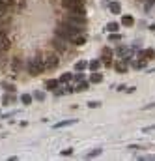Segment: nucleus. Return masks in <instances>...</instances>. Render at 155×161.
Wrapping results in <instances>:
<instances>
[{"instance_id":"nucleus-1","label":"nucleus","mask_w":155,"mask_h":161,"mask_svg":"<svg viewBox=\"0 0 155 161\" xmlns=\"http://www.w3.org/2000/svg\"><path fill=\"white\" fill-rule=\"evenodd\" d=\"M77 34H81V30L79 28H73V26L65 25V23H60L58 28H56V36L64 38V39H73Z\"/></svg>"},{"instance_id":"nucleus-2","label":"nucleus","mask_w":155,"mask_h":161,"mask_svg":"<svg viewBox=\"0 0 155 161\" xmlns=\"http://www.w3.org/2000/svg\"><path fill=\"white\" fill-rule=\"evenodd\" d=\"M26 69L30 75H34V77H38V75L43 73V69H45V64H43V58H30L28 64H26Z\"/></svg>"},{"instance_id":"nucleus-3","label":"nucleus","mask_w":155,"mask_h":161,"mask_svg":"<svg viewBox=\"0 0 155 161\" xmlns=\"http://www.w3.org/2000/svg\"><path fill=\"white\" fill-rule=\"evenodd\" d=\"M64 23L65 25H69V26H73V28H79L81 32L86 28V19L82 17V15H75V13H71V15H68L64 19Z\"/></svg>"},{"instance_id":"nucleus-4","label":"nucleus","mask_w":155,"mask_h":161,"mask_svg":"<svg viewBox=\"0 0 155 161\" xmlns=\"http://www.w3.org/2000/svg\"><path fill=\"white\" fill-rule=\"evenodd\" d=\"M43 64H45V69H56L58 64H60V58L58 55H43Z\"/></svg>"},{"instance_id":"nucleus-5","label":"nucleus","mask_w":155,"mask_h":161,"mask_svg":"<svg viewBox=\"0 0 155 161\" xmlns=\"http://www.w3.org/2000/svg\"><path fill=\"white\" fill-rule=\"evenodd\" d=\"M68 9H69L71 13H75V15H82V17L86 15V9H84V2H73V4H71V6H69Z\"/></svg>"},{"instance_id":"nucleus-6","label":"nucleus","mask_w":155,"mask_h":161,"mask_svg":"<svg viewBox=\"0 0 155 161\" xmlns=\"http://www.w3.org/2000/svg\"><path fill=\"white\" fill-rule=\"evenodd\" d=\"M9 45H12V41H9V38L6 36V32H2L0 30V51H8L9 49Z\"/></svg>"},{"instance_id":"nucleus-7","label":"nucleus","mask_w":155,"mask_h":161,"mask_svg":"<svg viewBox=\"0 0 155 161\" xmlns=\"http://www.w3.org/2000/svg\"><path fill=\"white\" fill-rule=\"evenodd\" d=\"M52 45H54V49H58V51H65V39L58 36L56 39L52 41Z\"/></svg>"},{"instance_id":"nucleus-8","label":"nucleus","mask_w":155,"mask_h":161,"mask_svg":"<svg viewBox=\"0 0 155 161\" xmlns=\"http://www.w3.org/2000/svg\"><path fill=\"white\" fill-rule=\"evenodd\" d=\"M153 55H155V52H153L151 49H148V51H140V52H138V60H148V58H153Z\"/></svg>"},{"instance_id":"nucleus-9","label":"nucleus","mask_w":155,"mask_h":161,"mask_svg":"<svg viewBox=\"0 0 155 161\" xmlns=\"http://www.w3.org/2000/svg\"><path fill=\"white\" fill-rule=\"evenodd\" d=\"M88 88H90V81H81V82L75 86V92H84V90H88Z\"/></svg>"},{"instance_id":"nucleus-10","label":"nucleus","mask_w":155,"mask_h":161,"mask_svg":"<svg viewBox=\"0 0 155 161\" xmlns=\"http://www.w3.org/2000/svg\"><path fill=\"white\" fill-rule=\"evenodd\" d=\"M127 68H129V66H127V58H125V60H120V62L116 64V71H120V73H125Z\"/></svg>"},{"instance_id":"nucleus-11","label":"nucleus","mask_w":155,"mask_h":161,"mask_svg":"<svg viewBox=\"0 0 155 161\" xmlns=\"http://www.w3.org/2000/svg\"><path fill=\"white\" fill-rule=\"evenodd\" d=\"M101 81H103V75L99 73V71H94V73L90 75V82H94V84H99Z\"/></svg>"},{"instance_id":"nucleus-12","label":"nucleus","mask_w":155,"mask_h":161,"mask_svg":"<svg viewBox=\"0 0 155 161\" xmlns=\"http://www.w3.org/2000/svg\"><path fill=\"white\" fill-rule=\"evenodd\" d=\"M108 9H110L112 13L118 15V13L121 12V4H120V2H110V4H108Z\"/></svg>"},{"instance_id":"nucleus-13","label":"nucleus","mask_w":155,"mask_h":161,"mask_svg":"<svg viewBox=\"0 0 155 161\" xmlns=\"http://www.w3.org/2000/svg\"><path fill=\"white\" fill-rule=\"evenodd\" d=\"M103 58H105V64L107 66H110V58H112V51H110L108 47L103 49Z\"/></svg>"},{"instance_id":"nucleus-14","label":"nucleus","mask_w":155,"mask_h":161,"mask_svg":"<svg viewBox=\"0 0 155 161\" xmlns=\"http://www.w3.org/2000/svg\"><path fill=\"white\" fill-rule=\"evenodd\" d=\"M121 25H124V26H133V25H135V19H133L131 15H124V17H121Z\"/></svg>"},{"instance_id":"nucleus-15","label":"nucleus","mask_w":155,"mask_h":161,"mask_svg":"<svg viewBox=\"0 0 155 161\" xmlns=\"http://www.w3.org/2000/svg\"><path fill=\"white\" fill-rule=\"evenodd\" d=\"M71 41H73L75 45H79V47H81V45H84V43H86V38H84V36H81V34H77Z\"/></svg>"},{"instance_id":"nucleus-16","label":"nucleus","mask_w":155,"mask_h":161,"mask_svg":"<svg viewBox=\"0 0 155 161\" xmlns=\"http://www.w3.org/2000/svg\"><path fill=\"white\" fill-rule=\"evenodd\" d=\"M77 120H65V122H58V124H54V129H58V127H68V126H73Z\"/></svg>"},{"instance_id":"nucleus-17","label":"nucleus","mask_w":155,"mask_h":161,"mask_svg":"<svg viewBox=\"0 0 155 161\" xmlns=\"http://www.w3.org/2000/svg\"><path fill=\"white\" fill-rule=\"evenodd\" d=\"M99 66H101V60H92V62H88V68H90L92 71H97Z\"/></svg>"},{"instance_id":"nucleus-18","label":"nucleus","mask_w":155,"mask_h":161,"mask_svg":"<svg viewBox=\"0 0 155 161\" xmlns=\"http://www.w3.org/2000/svg\"><path fill=\"white\" fill-rule=\"evenodd\" d=\"M86 68H88V60H81V62L75 64V69H77V71H82V69H86Z\"/></svg>"},{"instance_id":"nucleus-19","label":"nucleus","mask_w":155,"mask_h":161,"mask_svg":"<svg viewBox=\"0 0 155 161\" xmlns=\"http://www.w3.org/2000/svg\"><path fill=\"white\" fill-rule=\"evenodd\" d=\"M107 30H108V32H118V30H120V25L112 21V23H108V25H107Z\"/></svg>"},{"instance_id":"nucleus-20","label":"nucleus","mask_w":155,"mask_h":161,"mask_svg":"<svg viewBox=\"0 0 155 161\" xmlns=\"http://www.w3.org/2000/svg\"><path fill=\"white\" fill-rule=\"evenodd\" d=\"M56 86H58V81H56V79L47 81V88H49V90H56Z\"/></svg>"},{"instance_id":"nucleus-21","label":"nucleus","mask_w":155,"mask_h":161,"mask_svg":"<svg viewBox=\"0 0 155 161\" xmlns=\"http://www.w3.org/2000/svg\"><path fill=\"white\" fill-rule=\"evenodd\" d=\"M71 79H73V75H71V73H64L58 82H71Z\"/></svg>"},{"instance_id":"nucleus-22","label":"nucleus","mask_w":155,"mask_h":161,"mask_svg":"<svg viewBox=\"0 0 155 161\" xmlns=\"http://www.w3.org/2000/svg\"><path fill=\"white\" fill-rule=\"evenodd\" d=\"M12 69H13V71H19V69H21V60H19V58H13V60H12Z\"/></svg>"},{"instance_id":"nucleus-23","label":"nucleus","mask_w":155,"mask_h":161,"mask_svg":"<svg viewBox=\"0 0 155 161\" xmlns=\"http://www.w3.org/2000/svg\"><path fill=\"white\" fill-rule=\"evenodd\" d=\"M21 101H23L25 105H30L32 103V96L30 94H23V96H21Z\"/></svg>"},{"instance_id":"nucleus-24","label":"nucleus","mask_w":155,"mask_h":161,"mask_svg":"<svg viewBox=\"0 0 155 161\" xmlns=\"http://www.w3.org/2000/svg\"><path fill=\"white\" fill-rule=\"evenodd\" d=\"M121 38H120V34H116V32H110V36H108V41H112V43H114V41H120Z\"/></svg>"},{"instance_id":"nucleus-25","label":"nucleus","mask_w":155,"mask_h":161,"mask_svg":"<svg viewBox=\"0 0 155 161\" xmlns=\"http://www.w3.org/2000/svg\"><path fill=\"white\" fill-rule=\"evenodd\" d=\"M99 154H101V150H99V148H97V150H92V152H90V154H86L84 157H86V159H90V157H95V156H99Z\"/></svg>"},{"instance_id":"nucleus-26","label":"nucleus","mask_w":155,"mask_h":161,"mask_svg":"<svg viewBox=\"0 0 155 161\" xmlns=\"http://www.w3.org/2000/svg\"><path fill=\"white\" fill-rule=\"evenodd\" d=\"M146 66V60H138V62H133V68H137V69H140V68H144Z\"/></svg>"},{"instance_id":"nucleus-27","label":"nucleus","mask_w":155,"mask_h":161,"mask_svg":"<svg viewBox=\"0 0 155 161\" xmlns=\"http://www.w3.org/2000/svg\"><path fill=\"white\" fill-rule=\"evenodd\" d=\"M2 86H4L8 92H15V86H13V84H9V82H2Z\"/></svg>"},{"instance_id":"nucleus-28","label":"nucleus","mask_w":155,"mask_h":161,"mask_svg":"<svg viewBox=\"0 0 155 161\" xmlns=\"http://www.w3.org/2000/svg\"><path fill=\"white\" fill-rule=\"evenodd\" d=\"M99 105H101L99 101H88V107H90V109H97Z\"/></svg>"},{"instance_id":"nucleus-29","label":"nucleus","mask_w":155,"mask_h":161,"mask_svg":"<svg viewBox=\"0 0 155 161\" xmlns=\"http://www.w3.org/2000/svg\"><path fill=\"white\" fill-rule=\"evenodd\" d=\"M153 6V0H146V4H144V9H146V12H150V8Z\"/></svg>"},{"instance_id":"nucleus-30","label":"nucleus","mask_w":155,"mask_h":161,"mask_svg":"<svg viewBox=\"0 0 155 161\" xmlns=\"http://www.w3.org/2000/svg\"><path fill=\"white\" fill-rule=\"evenodd\" d=\"M73 79H75L77 82H81V81H84V75H82V73H77V75H75Z\"/></svg>"},{"instance_id":"nucleus-31","label":"nucleus","mask_w":155,"mask_h":161,"mask_svg":"<svg viewBox=\"0 0 155 161\" xmlns=\"http://www.w3.org/2000/svg\"><path fill=\"white\" fill-rule=\"evenodd\" d=\"M73 154V148H65V150H62V156H71Z\"/></svg>"},{"instance_id":"nucleus-32","label":"nucleus","mask_w":155,"mask_h":161,"mask_svg":"<svg viewBox=\"0 0 155 161\" xmlns=\"http://www.w3.org/2000/svg\"><path fill=\"white\" fill-rule=\"evenodd\" d=\"M2 52H4V51H0V68H2L4 64H6V56L2 55Z\"/></svg>"},{"instance_id":"nucleus-33","label":"nucleus","mask_w":155,"mask_h":161,"mask_svg":"<svg viewBox=\"0 0 155 161\" xmlns=\"http://www.w3.org/2000/svg\"><path fill=\"white\" fill-rule=\"evenodd\" d=\"M12 101H13V98H12V96H6V98H4V103H6V105H9Z\"/></svg>"},{"instance_id":"nucleus-34","label":"nucleus","mask_w":155,"mask_h":161,"mask_svg":"<svg viewBox=\"0 0 155 161\" xmlns=\"http://www.w3.org/2000/svg\"><path fill=\"white\" fill-rule=\"evenodd\" d=\"M34 98H36V99H43V98H45V96H43L41 92H36V94H34Z\"/></svg>"},{"instance_id":"nucleus-35","label":"nucleus","mask_w":155,"mask_h":161,"mask_svg":"<svg viewBox=\"0 0 155 161\" xmlns=\"http://www.w3.org/2000/svg\"><path fill=\"white\" fill-rule=\"evenodd\" d=\"M144 109H155V103H151V105H146Z\"/></svg>"},{"instance_id":"nucleus-36","label":"nucleus","mask_w":155,"mask_h":161,"mask_svg":"<svg viewBox=\"0 0 155 161\" xmlns=\"http://www.w3.org/2000/svg\"><path fill=\"white\" fill-rule=\"evenodd\" d=\"M150 30H151V32H155V25H151V26H150Z\"/></svg>"},{"instance_id":"nucleus-37","label":"nucleus","mask_w":155,"mask_h":161,"mask_svg":"<svg viewBox=\"0 0 155 161\" xmlns=\"http://www.w3.org/2000/svg\"><path fill=\"white\" fill-rule=\"evenodd\" d=\"M6 4V0H0V6H4Z\"/></svg>"},{"instance_id":"nucleus-38","label":"nucleus","mask_w":155,"mask_h":161,"mask_svg":"<svg viewBox=\"0 0 155 161\" xmlns=\"http://www.w3.org/2000/svg\"><path fill=\"white\" fill-rule=\"evenodd\" d=\"M138 2H146V0H138Z\"/></svg>"}]
</instances>
